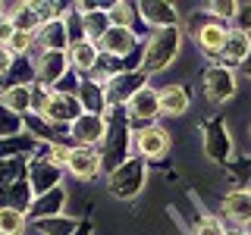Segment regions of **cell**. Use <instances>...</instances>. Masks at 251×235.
<instances>
[{
    "mask_svg": "<svg viewBox=\"0 0 251 235\" xmlns=\"http://www.w3.org/2000/svg\"><path fill=\"white\" fill-rule=\"evenodd\" d=\"M170 147V135L160 129V125H145V129L135 135V151L141 157H151V160H157V157H163Z\"/></svg>",
    "mask_w": 251,
    "mask_h": 235,
    "instance_id": "ba28073f",
    "label": "cell"
},
{
    "mask_svg": "<svg viewBox=\"0 0 251 235\" xmlns=\"http://www.w3.org/2000/svg\"><path fill=\"white\" fill-rule=\"evenodd\" d=\"M248 50H251V35H248V31H242V28H235V31H226L223 60H229V63H245Z\"/></svg>",
    "mask_w": 251,
    "mask_h": 235,
    "instance_id": "44dd1931",
    "label": "cell"
},
{
    "mask_svg": "<svg viewBox=\"0 0 251 235\" xmlns=\"http://www.w3.org/2000/svg\"><path fill=\"white\" fill-rule=\"evenodd\" d=\"M6 19L13 22V31H22V35H35V31L44 25L38 10H35V3H16Z\"/></svg>",
    "mask_w": 251,
    "mask_h": 235,
    "instance_id": "d6986e66",
    "label": "cell"
},
{
    "mask_svg": "<svg viewBox=\"0 0 251 235\" xmlns=\"http://www.w3.org/2000/svg\"><path fill=\"white\" fill-rule=\"evenodd\" d=\"M44 122L47 125H69L75 119V116H82V104H78V97L75 94H57V91H50V100H47V107H44Z\"/></svg>",
    "mask_w": 251,
    "mask_h": 235,
    "instance_id": "277c9868",
    "label": "cell"
},
{
    "mask_svg": "<svg viewBox=\"0 0 251 235\" xmlns=\"http://www.w3.org/2000/svg\"><path fill=\"white\" fill-rule=\"evenodd\" d=\"M66 169L73 172L75 179H91V176H98V169H100V154L94 151V147H73Z\"/></svg>",
    "mask_w": 251,
    "mask_h": 235,
    "instance_id": "30bf717a",
    "label": "cell"
},
{
    "mask_svg": "<svg viewBox=\"0 0 251 235\" xmlns=\"http://www.w3.org/2000/svg\"><path fill=\"white\" fill-rule=\"evenodd\" d=\"M248 141H251V125H248Z\"/></svg>",
    "mask_w": 251,
    "mask_h": 235,
    "instance_id": "b9f144b4",
    "label": "cell"
},
{
    "mask_svg": "<svg viewBox=\"0 0 251 235\" xmlns=\"http://www.w3.org/2000/svg\"><path fill=\"white\" fill-rule=\"evenodd\" d=\"M63 207H66V191L57 185V188H50V191L38 194L35 207H31V216L35 219H50V216H60Z\"/></svg>",
    "mask_w": 251,
    "mask_h": 235,
    "instance_id": "ac0fdd59",
    "label": "cell"
},
{
    "mask_svg": "<svg viewBox=\"0 0 251 235\" xmlns=\"http://www.w3.org/2000/svg\"><path fill=\"white\" fill-rule=\"evenodd\" d=\"M66 63L73 66V72L78 69V72H91L94 66H98V44H91V41H69V57Z\"/></svg>",
    "mask_w": 251,
    "mask_h": 235,
    "instance_id": "9a60e30c",
    "label": "cell"
},
{
    "mask_svg": "<svg viewBox=\"0 0 251 235\" xmlns=\"http://www.w3.org/2000/svg\"><path fill=\"white\" fill-rule=\"evenodd\" d=\"M13 38V22L6 19V16H0V47H6Z\"/></svg>",
    "mask_w": 251,
    "mask_h": 235,
    "instance_id": "8d00e7d4",
    "label": "cell"
},
{
    "mask_svg": "<svg viewBox=\"0 0 251 235\" xmlns=\"http://www.w3.org/2000/svg\"><path fill=\"white\" fill-rule=\"evenodd\" d=\"M28 94H31V107H28V110L44 113L47 100H50V88H47V85H41V82H35V85H28Z\"/></svg>",
    "mask_w": 251,
    "mask_h": 235,
    "instance_id": "d6a6232c",
    "label": "cell"
},
{
    "mask_svg": "<svg viewBox=\"0 0 251 235\" xmlns=\"http://www.w3.org/2000/svg\"><path fill=\"white\" fill-rule=\"evenodd\" d=\"M245 66H248V69H245V72L251 75V50H248V57H245Z\"/></svg>",
    "mask_w": 251,
    "mask_h": 235,
    "instance_id": "ab89813d",
    "label": "cell"
},
{
    "mask_svg": "<svg viewBox=\"0 0 251 235\" xmlns=\"http://www.w3.org/2000/svg\"><path fill=\"white\" fill-rule=\"evenodd\" d=\"M141 185H145V163L141 160H123L120 166L110 169V194L116 201H135Z\"/></svg>",
    "mask_w": 251,
    "mask_h": 235,
    "instance_id": "7a4b0ae2",
    "label": "cell"
},
{
    "mask_svg": "<svg viewBox=\"0 0 251 235\" xmlns=\"http://www.w3.org/2000/svg\"><path fill=\"white\" fill-rule=\"evenodd\" d=\"M104 135H107V122H104V116L82 113V116H75V119L69 122V138H73L78 147H91V144H98V141L104 138Z\"/></svg>",
    "mask_w": 251,
    "mask_h": 235,
    "instance_id": "5b68a950",
    "label": "cell"
},
{
    "mask_svg": "<svg viewBox=\"0 0 251 235\" xmlns=\"http://www.w3.org/2000/svg\"><path fill=\"white\" fill-rule=\"evenodd\" d=\"M16 132H19V119L0 104V138H10V135H16Z\"/></svg>",
    "mask_w": 251,
    "mask_h": 235,
    "instance_id": "e575fe53",
    "label": "cell"
},
{
    "mask_svg": "<svg viewBox=\"0 0 251 235\" xmlns=\"http://www.w3.org/2000/svg\"><path fill=\"white\" fill-rule=\"evenodd\" d=\"M66 69H69V63H66V53H60V50H41V57H38L35 63V75H38V82L41 85H57L63 75H66Z\"/></svg>",
    "mask_w": 251,
    "mask_h": 235,
    "instance_id": "52a82bcc",
    "label": "cell"
},
{
    "mask_svg": "<svg viewBox=\"0 0 251 235\" xmlns=\"http://www.w3.org/2000/svg\"><path fill=\"white\" fill-rule=\"evenodd\" d=\"M248 235H251V232H248Z\"/></svg>",
    "mask_w": 251,
    "mask_h": 235,
    "instance_id": "7bdbcfd3",
    "label": "cell"
},
{
    "mask_svg": "<svg viewBox=\"0 0 251 235\" xmlns=\"http://www.w3.org/2000/svg\"><path fill=\"white\" fill-rule=\"evenodd\" d=\"M0 104L10 110L13 116L25 113L31 107V94H28V85H10L6 91H0Z\"/></svg>",
    "mask_w": 251,
    "mask_h": 235,
    "instance_id": "603a6c76",
    "label": "cell"
},
{
    "mask_svg": "<svg viewBox=\"0 0 251 235\" xmlns=\"http://www.w3.org/2000/svg\"><path fill=\"white\" fill-rule=\"evenodd\" d=\"M107 28H110V19H107V13H100V10H91L88 16L82 19V31H85V41H98V38H104L107 35Z\"/></svg>",
    "mask_w": 251,
    "mask_h": 235,
    "instance_id": "d4e9b609",
    "label": "cell"
},
{
    "mask_svg": "<svg viewBox=\"0 0 251 235\" xmlns=\"http://www.w3.org/2000/svg\"><path fill=\"white\" fill-rule=\"evenodd\" d=\"M107 19H110L113 28H129L132 22H135V6L132 3H113L110 13H107Z\"/></svg>",
    "mask_w": 251,
    "mask_h": 235,
    "instance_id": "83f0119b",
    "label": "cell"
},
{
    "mask_svg": "<svg viewBox=\"0 0 251 235\" xmlns=\"http://www.w3.org/2000/svg\"><path fill=\"white\" fill-rule=\"evenodd\" d=\"M69 151H73L69 144L50 141V151H47V163H50V166H57V169H66V163H69Z\"/></svg>",
    "mask_w": 251,
    "mask_h": 235,
    "instance_id": "1f68e13d",
    "label": "cell"
},
{
    "mask_svg": "<svg viewBox=\"0 0 251 235\" xmlns=\"http://www.w3.org/2000/svg\"><path fill=\"white\" fill-rule=\"evenodd\" d=\"M239 22H242V31L245 28H251V3H239Z\"/></svg>",
    "mask_w": 251,
    "mask_h": 235,
    "instance_id": "f35d334b",
    "label": "cell"
},
{
    "mask_svg": "<svg viewBox=\"0 0 251 235\" xmlns=\"http://www.w3.org/2000/svg\"><path fill=\"white\" fill-rule=\"evenodd\" d=\"M0 16H6V6L3 3H0Z\"/></svg>",
    "mask_w": 251,
    "mask_h": 235,
    "instance_id": "60d3db41",
    "label": "cell"
},
{
    "mask_svg": "<svg viewBox=\"0 0 251 235\" xmlns=\"http://www.w3.org/2000/svg\"><path fill=\"white\" fill-rule=\"evenodd\" d=\"M204 151H207L210 160H226L229 157V132H226V122H207L204 125Z\"/></svg>",
    "mask_w": 251,
    "mask_h": 235,
    "instance_id": "8fae6325",
    "label": "cell"
},
{
    "mask_svg": "<svg viewBox=\"0 0 251 235\" xmlns=\"http://www.w3.org/2000/svg\"><path fill=\"white\" fill-rule=\"evenodd\" d=\"M100 41H104L100 47H104L110 57H129V53L138 47L135 31H132V28H113V25L107 28V35L100 38Z\"/></svg>",
    "mask_w": 251,
    "mask_h": 235,
    "instance_id": "5bb4252c",
    "label": "cell"
},
{
    "mask_svg": "<svg viewBox=\"0 0 251 235\" xmlns=\"http://www.w3.org/2000/svg\"><path fill=\"white\" fill-rule=\"evenodd\" d=\"M25 229V213L16 207H0V235H22Z\"/></svg>",
    "mask_w": 251,
    "mask_h": 235,
    "instance_id": "484cf974",
    "label": "cell"
},
{
    "mask_svg": "<svg viewBox=\"0 0 251 235\" xmlns=\"http://www.w3.org/2000/svg\"><path fill=\"white\" fill-rule=\"evenodd\" d=\"M195 44H198V50L201 53H223V44H226V28L220 25V22L214 19H207V22H201L198 28H195Z\"/></svg>",
    "mask_w": 251,
    "mask_h": 235,
    "instance_id": "9c48e42d",
    "label": "cell"
},
{
    "mask_svg": "<svg viewBox=\"0 0 251 235\" xmlns=\"http://www.w3.org/2000/svg\"><path fill=\"white\" fill-rule=\"evenodd\" d=\"M22 166H25V157H3L0 160V188L10 182H19Z\"/></svg>",
    "mask_w": 251,
    "mask_h": 235,
    "instance_id": "4316f807",
    "label": "cell"
},
{
    "mask_svg": "<svg viewBox=\"0 0 251 235\" xmlns=\"http://www.w3.org/2000/svg\"><path fill=\"white\" fill-rule=\"evenodd\" d=\"M201 85H204V94H207L210 104H226L235 94V75H232V69H226V66H207Z\"/></svg>",
    "mask_w": 251,
    "mask_h": 235,
    "instance_id": "3957f363",
    "label": "cell"
},
{
    "mask_svg": "<svg viewBox=\"0 0 251 235\" xmlns=\"http://www.w3.org/2000/svg\"><path fill=\"white\" fill-rule=\"evenodd\" d=\"M129 110L135 119H154L157 113H160V104H157V91L154 88H138L135 94L129 97Z\"/></svg>",
    "mask_w": 251,
    "mask_h": 235,
    "instance_id": "ffe728a7",
    "label": "cell"
},
{
    "mask_svg": "<svg viewBox=\"0 0 251 235\" xmlns=\"http://www.w3.org/2000/svg\"><path fill=\"white\" fill-rule=\"evenodd\" d=\"M195 235H226V229H223V223H220L217 216L201 213L195 219Z\"/></svg>",
    "mask_w": 251,
    "mask_h": 235,
    "instance_id": "4dcf8cb0",
    "label": "cell"
},
{
    "mask_svg": "<svg viewBox=\"0 0 251 235\" xmlns=\"http://www.w3.org/2000/svg\"><path fill=\"white\" fill-rule=\"evenodd\" d=\"M138 88H145V75H141V72H116V75L104 85V97H107L113 107H120V104H126V100H129Z\"/></svg>",
    "mask_w": 251,
    "mask_h": 235,
    "instance_id": "8992f818",
    "label": "cell"
},
{
    "mask_svg": "<svg viewBox=\"0 0 251 235\" xmlns=\"http://www.w3.org/2000/svg\"><path fill=\"white\" fill-rule=\"evenodd\" d=\"M179 47H182V31L176 25L173 28H157L151 31L145 44V57H141V75H157L179 57Z\"/></svg>",
    "mask_w": 251,
    "mask_h": 235,
    "instance_id": "6da1fadb",
    "label": "cell"
},
{
    "mask_svg": "<svg viewBox=\"0 0 251 235\" xmlns=\"http://www.w3.org/2000/svg\"><path fill=\"white\" fill-rule=\"evenodd\" d=\"M38 141L31 138V135H22V138H3L0 141V160H3V157H10V154H22V151H31V147H35Z\"/></svg>",
    "mask_w": 251,
    "mask_h": 235,
    "instance_id": "f546056e",
    "label": "cell"
},
{
    "mask_svg": "<svg viewBox=\"0 0 251 235\" xmlns=\"http://www.w3.org/2000/svg\"><path fill=\"white\" fill-rule=\"evenodd\" d=\"M138 13H141V19H145L148 25H154V31L157 28H173L179 22L176 6H170V3H141Z\"/></svg>",
    "mask_w": 251,
    "mask_h": 235,
    "instance_id": "e0dca14e",
    "label": "cell"
},
{
    "mask_svg": "<svg viewBox=\"0 0 251 235\" xmlns=\"http://www.w3.org/2000/svg\"><path fill=\"white\" fill-rule=\"evenodd\" d=\"M220 210H223V216H229L232 223L248 226L251 223V188H242V191L226 194L223 204H220Z\"/></svg>",
    "mask_w": 251,
    "mask_h": 235,
    "instance_id": "7c38bea8",
    "label": "cell"
},
{
    "mask_svg": "<svg viewBox=\"0 0 251 235\" xmlns=\"http://www.w3.org/2000/svg\"><path fill=\"white\" fill-rule=\"evenodd\" d=\"M41 47L44 50H60V53H63V47H69L63 19H47L41 25Z\"/></svg>",
    "mask_w": 251,
    "mask_h": 235,
    "instance_id": "7402d4cb",
    "label": "cell"
},
{
    "mask_svg": "<svg viewBox=\"0 0 251 235\" xmlns=\"http://www.w3.org/2000/svg\"><path fill=\"white\" fill-rule=\"evenodd\" d=\"M75 97H78V104L85 107V113H94V116H100V113H104V107H107L104 88H98L94 82H85L82 85V94H75Z\"/></svg>",
    "mask_w": 251,
    "mask_h": 235,
    "instance_id": "cb8c5ba5",
    "label": "cell"
},
{
    "mask_svg": "<svg viewBox=\"0 0 251 235\" xmlns=\"http://www.w3.org/2000/svg\"><path fill=\"white\" fill-rule=\"evenodd\" d=\"M57 185H60V169L50 166L47 157L44 160H35L28 166V188L35 194H44V191H50V188H57Z\"/></svg>",
    "mask_w": 251,
    "mask_h": 235,
    "instance_id": "4fadbf2b",
    "label": "cell"
},
{
    "mask_svg": "<svg viewBox=\"0 0 251 235\" xmlns=\"http://www.w3.org/2000/svg\"><path fill=\"white\" fill-rule=\"evenodd\" d=\"M31 41H35V35H22V31H13V38H10V44H6V50H10L13 57H25L28 47H31Z\"/></svg>",
    "mask_w": 251,
    "mask_h": 235,
    "instance_id": "836d02e7",
    "label": "cell"
},
{
    "mask_svg": "<svg viewBox=\"0 0 251 235\" xmlns=\"http://www.w3.org/2000/svg\"><path fill=\"white\" fill-rule=\"evenodd\" d=\"M157 104H160V113L167 116H182L188 110V91L185 85H167V88L157 91Z\"/></svg>",
    "mask_w": 251,
    "mask_h": 235,
    "instance_id": "2e32d148",
    "label": "cell"
},
{
    "mask_svg": "<svg viewBox=\"0 0 251 235\" xmlns=\"http://www.w3.org/2000/svg\"><path fill=\"white\" fill-rule=\"evenodd\" d=\"M78 229L75 219H66V216H50V219H41V235H73Z\"/></svg>",
    "mask_w": 251,
    "mask_h": 235,
    "instance_id": "f1b7e54d",
    "label": "cell"
},
{
    "mask_svg": "<svg viewBox=\"0 0 251 235\" xmlns=\"http://www.w3.org/2000/svg\"><path fill=\"white\" fill-rule=\"evenodd\" d=\"M210 13H217V16H226V19H232L235 13H239V3H223V0H217V3H210L207 6Z\"/></svg>",
    "mask_w": 251,
    "mask_h": 235,
    "instance_id": "d590c367",
    "label": "cell"
},
{
    "mask_svg": "<svg viewBox=\"0 0 251 235\" xmlns=\"http://www.w3.org/2000/svg\"><path fill=\"white\" fill-rule=\"evenodd\" d=\"M13 53L10 50H6V47H0V78H3V75H10V69H13Z\"/></svg>",
    "mask_w": 251,
    "mask_h": 235,
    "instance_id": "74e56055",
    "label": "cell"
}]
</instances>
